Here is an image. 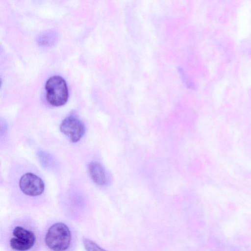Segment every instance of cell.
I'll list each match as a JSON object with an SVG mask.
<instances>
[{"label":"cell","instance_id":"52a82bcc","mask_svg":"<svg viewBox=\"0 0 251 251\" xmlns=\"http://www.w3.org/2000/svg\"><path fill=\"white\" fill-rule=\"evenodd\" d=\"M57 35L55 32L47 31L39 36L37 42L41 46H48L53 44L57 39Z\"/></svg>","mask_w":251,"mask_h":251},{"label":"cell","instance_id":"5b68a950","mask_svg":"<svg viewBox=\"0 0 251 251\" xmlns=\"http://www.w3.org/2000/svg\"><path fill=\"white\" fill-rule=\"evenodd\" d=\"M60 130L72 143L78 142L84 135L86 130L84 123L73 115L65 118L62 121Z\"/></svg>","mask_w":251,"mask_h":251},{"label":"cell","instance_id":"30bf717a","mask_svg":"<svg viewBox=\"0 0 251 251\" xmlns=\"http://www.w3.org/2000/svg\"><path fill=\"white\" fill-rule=\"evenodd\" d=\"M83 245L85 250L87 251H99L104 250L100 248L97 243L87 238H84L83 240Z\"/></svg>","mask_w":251,"mask_h":251},{"label":"cell","instance_id":"6da1fadb","mask_svg":"<svg viewBox=\"0 0 251 251\" xmlns=\"http://www.w3.org/2000/svg\"><path fill=\"white\" fill-rule=\"evenodd\" d=\"M8 186L12 202L18 207L35 208L45 202L47 188L43 176L27 160L12 162L8 173Z\"/></svg>","mask_w":251,"mask_h":251},{"label":"cell","instance_id":"7a4b0ae2","mask_svg":"<svg viewBox=\"0 0 251 251\" xmlns=\"http://www.w3.org/2000/svg\"><path fill=\"white\" fill-rule=\"evenodd\" d=\"M43 235L34 220L27 216L12 218L0 232V243L8 250L33 251L40 250Z\"/></svg>","mask_w":251,"mask_h":251},{"label":"cell","instance_id":"ba28073f","mask_svg":"<svg viewBox=\"0 0 251 251\" xmlns=\"http://www.w3.org/2000/svg\"><path fill=\"white\" fill-rule=\"evenodd\" d=\"M38 156L44 167L48 169H53L55 167V160L50 154L41 151L38 153Z\"/></svg>","mask_w":251,"mask_h":251},{"label":"cell","instance_id":"3957f363","mask_svg":"<svg viewBox=\"0 0 251 251\" xmlns=\"http://www.w3.org/2000/svg\"><path fill=\"white\" fill-rule=\"evenodd\" d=\"M75 231L68 224L62 221L50 224L43 235V243L52 251L71 250L75 246Z\"/></svg>","mask_w":251,"mask_h":251},{"label":"cell","instance_id":"277c9868","mask_svg":"<svg viewBox=\"0 0 251 251\" xmlns=\"http://www.w3.org/2000/svg\"><path fill=\"white\" fill-rule=\"evenodd\" d=\"M46 99L54 106H61L67 101L69 91L65 80L61 76L50 77L45 84Z\"/></svg>","mask_w":251,"mask_h":251},{"label":"cell","instance_id":"8992f818","mask_svg":"<svg viewBox=\"0 0 251 251\" xmlns=\"http://www.w3.org/2000/svg\"><path fill=\"white\" fill-rule=\"evenodd\" d=\"M88 171L91 179L97 185L106 186L110 183V177L103 166L99 162L94 161L88 165Z\"/></svg>","mask_w":251,"mask_h":251},{"label":"cell","instance_id":"9c48e42d","mask_svg":"<svg viewBox=\"0 0 251 251\" xmlns=\"http://www.w3.org/2000/svg\"><path fill=\"white\" fill-rule=\"evenodd\" d=\"M178 72L182 81L185 86L189 89H194L195 88V84L191 80H190L184 70L182 68L179 67L178 68Z\"/></svg>","mask_w":251,"mask_h":251}]
</instances>
